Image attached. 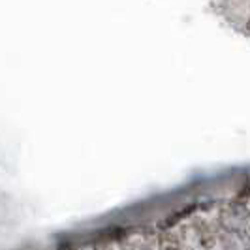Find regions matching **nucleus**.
I'll use <instances>...</instances> for the list:
<instances>
[{
	"instance_id": "nucleus-2",
	"label": "nucleus",
	"mask_w": 250,
	"mask_h": 250,
	"mask_svg": "<svg viewBox=\"0 0 250 250\" xmlns=\"http://www.w3.org/2000/svg\"><path fill=\"white\" fill-rule=\"evenodd\" d=\"M158 250H185L181 239L171 231H164L158 235Z\"/></svg>"
},
{
	"instance_id": "nucleus-6",
	"label": "nucleus",
	"mask_w": 250,
	"mask_h": 250,
	"mask_svg": "<svg viewBox=\"0 0 250 250\" xmlns=\"http://www.w3.org/2000/svg\"><path fill=\"white\" fill-rule=\"evenodd\" d=\"M143 250H154L152 247H143Z\"/></svg>"
},
{
	"instance_id": "nucleus-1",
	"label": "nucleus",
	"mask_w": 250,
	"mask_h": 250,
	"mask_svg": "<svg viewBox=\"0 0 250 250\" xmlns=\"http://www.w3.org/2000/svg\"><path fill=\"white\" fill-rule=\"evenodd\" d=\"M194 229L198 233V241H200V247L205 250H213L216 247V233L213 231V228L207 224L205 220L196 218L194 220Z\"/></svg>"
},
{
	"instance_id": "nucleus-5",
	"label": "nucleus",
	"mask_w": 250,
	"mask_h": 250,
	"mask_svg": "<svg viewBox=\"0 0 250 250\" xmlns=\"http://www.w3.org/2000/svg\"><path fill=\"white\" fill-rule=\"evenodd\" d=\"M247 30H250V17H249V21H247Z\"/></svg>"
},
{
	"instance_id": "nucleus-4",
	"label": "nucleus",
	"mask_w": 250,
	"mask_h": 250,
	"mask_svg": "<svg viewBox=\"0 0 250 250\" xmlns=\"http://www.w3.org/2000/svg\"><path fill=\"white\" fill-rule=\"evenodd\" d=\"M237 237H239V241H241V245H243V250H250V226L249 224H245L241 228Z\"/></svg>"
},
{
	"instance_id": "nucleus-3",
	"label": "nucleus",
	"mask_w": 250,
	"mask_h": 250,
	"mask_svg": "<svg viewBox=\"0 0 250 250\" xmlns=\"http://www.w3.org/2000/svg\"><path fill=\"white\" fill-rule=\"evenodd\" d=\"M220 241V245L224 247V250H237V239L235 235H231V233H228L222 229V233L220 235H216V243Z\"/></svg>"
},
{
	"instance_id": "nucleus-7",
	"label": "nucleus",
	"mask_w": 250,
	"mask_h": 250,
	"mask_svg": "<svg viewBox=\"0 0 250 250\" xmlns=\"http://www.w3.org/2000/svg\"><path fill=\"white\" fill-rule=\"evenodd\" d=\"M125 250H134V249H125Z\"/></svg>"
},
{
	"instance_id": "nucleus-8",
	"label": "nucleus",
	"mask_w": 250,
	"mask_h": 250,
	"mask_svg": "<svg viewBox=\"0 0 250 250\" xmlns=\"http://www.w3.org/2000/svg\"><path fill=\"white\" fill-rule=\"evenodd\" d=\"M187 250H194V249H187Z\"/></svg>"
}]
</instances>
